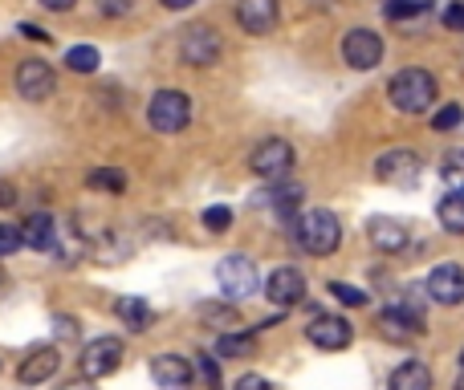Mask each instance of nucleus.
Returning a JSON list of instances; mask_svg holds the SVG:
<instances>
[{
    "instance_id": "28",
    "label": "nucleus",
    "mask_w": 464,
    "mask_h": 390,
    "mask_svg": "<svg viewBox=\"0 0 464 390\" xmlns=\"http://www.w3.org/2000/svg\"><path fill=\"white\" fill-rule=\"evenodd\" d=\"M460 122H464V110H460V106H444V110H436L432 127H436V130H457Z\"/></svg>"
},
{
    "instance_id": "24",
    "label": "nucleus",
    "mask_w": 464,
    "mask_h": 390,
    "mask_svg": "<svg viewBox=\"0 0 464 390\" xmlns=\"http://www.w3.org/2000/svg\"><path fill=\"white\" fill-rule=\"evenodd\" d=\"M65 65H70L73 73H94L98 65H102V53H98L94 45H73L70 53H65Z\"/></svg>"
},
{
    "instance_id": "19",
    "label": "nucleus",
    "mask_w": 464,
    "mask_h": 390,
    "mask_svg": "<svg viewBox=\"0 0 464 390\" xmlns=\"http://www.w3.org/2000/svg\"><path fill=\"white\" fill-rule=\"evenodd\" d=\"M53 240H57V228H53V220H49L45 212H37V215H29V220H24L21 244L37 248V252H49V248H53Z\"/></svg>"
},
{
    "instance_id": "41",
    "label": "nucleus",
    "mask_w": 464,
    "mask_h": 390,
    "mask_svg": "<svg viewBox=\"0 0 464 390\" xmlns=\"http://www.w3.org/2000/svg\"><path fill=\"white\" fill-rule=\"evenodd\" d=\"M457 390H464V366H460V378H457Z\"/></svg>"
},
{
    "instance_id": "3",
    "label": "nucleus",
    "mask_w": 464,
    "mask_h": 390,
    "mask_svg": "<svg viewBox=\"0 0 464 390\" xmlns=\"http://www.w3.org/2000/svg\"><path fill=\"white\" fill-rule=\"evenodd\" d=\"M147 122H151L160 135H179V130L192 122V98L184 90H160L147 106Z\"/></svg>"
},
{
    "instance_id": "27",
    "label": "nucleus",
    "mask_w": 464,
    "mask_h": 390,
    "mask_svg": "<svg viewBox=\"0 0 464 390\" xmlns=\"http://www.w3.org/2000/svg\"><path fill=\"white\" fill-rule=\"evenodd\" d=\"M330 293H334L343 305H354V309H359V305H367V293H362V289H354V285H343V281H334V285H330Z\"/></svg>"
},
{
    "instance_id": "2",
    "label": "nucleus",
    "mask_w": 464,
    "mask_h": 390,
    "mask_svg": "<svg viewBox=\"0 0 464 390\" xmlns=\"http://www.w3.org/2000/svg\"><path fill=\"white\" fill-rule=\"evenodd\" d=\"M387 98H392V106L400 114H424L436 102V78L424 70H403L392 78Z\"/></svg>"
},
{
    "instance_id": "32",
    "label": "nucleus",
    "mask_w": 464,
    "mask_h": 390,
    "mask_svg": "<svg viewBox=\"0 0 464 390\" xmlns=\"http://www.w3.org/2000/svg\"><path fill=\"white\" fill-rule=\"evenodd\" d=\"M135 8V0H98V13L102 16H127Z\"/></svg>"
},
{
    "instance_id": "20",
    "label": "nucleus",
    "mask_w": 464,
    "mask_h": 390,
    "mask_svg": "<svg viewBox=\"0 0 464 390\" xmlns=\"http://www.w3.org/2000/svg\"><path fill=\"white\" fill-rule=\"evenodd\" d=\"M387 390H432V370L424 362H403V366H395Z\"/></svg>"
},
{
    "instance_id": "12",
    "label": "nucleus",
    "mask_w": 464,
    "mask_h": 390,
    "mask_svg": "<svg viewBox=\"0 0 464 390\" xmlns=\"http://www.w3.org/2000/svg\"><path fill=\"white\" fill-rule=\"evenodd\" d=\"M179 57H184L188 65H196V70L212 65V62L220 57V37H217V29H204V24L188 29L184 41H179Z\"/></svg>"
},
{
    "instance_id": "23",
    "label": "nucleus",
    "mask_w": 464,
    "mask_h": 390,
    "mask_svg": "<svg viewBox=\"0 0 464 390\" xmlns=\"http://www.w3.org/2000/svg\"><path fill=\"white\" fill-rule=\"evenodd\" d=\"M440 179L449 184V192H464V147L440 159Z\"/></svg>"
},
{
    "instance_id": "11",
    "label": "nucleus",
    "mask_w": 464,
    "mask_h": 390,
    "mask_svg": "<svg viewBox=\"0 0 464 390\" xmlns=\"http://www.w3.org/2000/svg\"><path fill=\"white\" fill-rule=\"evenodd\" d=\"M53 86H57V78H53V70H49V62H21L16 65V94L21 98H29V102H45L49 94H53Z\"/></svg>"
},
{
    "instance_id": "17",
    "label": "nucleus",
    "mask_w": 464,
    "mask_h": 390,
    "mask_svg": "<svg viewBox=\"0 0 464 390\" xmlns=\"http://www.w3.org/2000/svg\"><path fill=\"white\" fill-rule=\"evenodd\" d=\"M151 378L163 390H184L192 383V362L179 358V354H160V358L151 362Z\"/></svg>"
},
{
    "instance_id": "18",
    "label": "nucleus",
    "mask_w": 464,
    "mask_h": 390,
    "mask_svg": "<svg viewBox=\"0 0 464 390\" xmlns=\"http://www.w3.org/2000/svg\"><path fill=\"white\" fill-rule=\"evenodd\" d=\"M367 236L379 252H403V248H408V228H403L400 220H392V215H375V220L367 224Z\"/></svg>"
},
{
    "instance_id": "15",
    "label": "nucleus",
    "mask_w": 464,
    "mask_h": 390,
    "mask_svg": "<svg viewBox=\"0 0 464 390\" xmlns=\"http://www.w3.org/2000/svg\"><path fill=\"white\" fill-rule=\"evenodd\" d=\"M237 21L245 33L265 37L277 24V0H237Z\"/></svg>"
},
{
    "instance_id": "36",
    "label": "nucleus",
    "mask_w": 464,
    "mask_h": 390,
    "mask_svg": "<svg viewBox=\"0 0 464 390\" xmlns=\"http://www.w3.org/2000/svg\"><path fill=\"white\" fill-rule=\"evenodd\" d=\"M73 5H78V0H41V8H49V13H70Z\"/></svg>"
},
{
    "instance_id": "31",
    "label": "nucleus",
    "mask_w": 464,
    "mask_h": 390,
    "mask_svg": "<svg viewBox=\"0 0 464 390\" xmlns=\"http://www.w3.org/2000/svg\"><path fill=\"white\" fill-rule=\"evenodd\" d=\"M416 13H424L420 0H392V5H387V16H392V21H403V16H416Z\"/></svg>"
},
{
    "instance_id": "21",
    "label": "nucleus",
    "mask_w": 464,
    "mask_h": 390,
    "mask_svg": "<svg viewBox=\"0 0 464 390\" xmlns=\"http://www.w3.org/2000/svg\"><path fill=\"white\" fill-rule=\"evenodd\" d=\"M114 313H119V318L127 321L135 334H143V329L155 321V309L143 301V297H119V301H114Z\"/></svg>"
},
{
    "instance_id": "30",
    "label": "nucleus",
    "mask_w": 464,
    "mask_h": 390,
    "mask_svg": "<svg viewBox=\"0 0 464 390\" xmlns=\"http://www.w3.org/2000/svg\"><path fill=\"white\" fill-rule=\"evenodd\" d=\"M16 248H21V228L16 224H0V256L16 252Z\"/></svg>"
},
{
    "instance_id": "22",
    "label": "nucleus",
    "mask_w": 464,
    "mask_h": 390,
    "mask_svg": "<svg viewBox=\"0 0 464 390\" xmlns=\"http://www.w3.org/2000/svg\"><path fill=\"white\" fill-rule=\"evenodd\" d=\"M436 215H440L444 232H452V236H464V192H449L440 199V207H436Z\"/></svg>"
},
{
    "instance_id": "25",
    "label": "nucleus",
    "mask_w": 464,
    "mask_h": 390,
    "mask_svg": "<svg viewBox=\"0 0 464 390\" xmlns=\"http://www.w3.org/2000/svg\"><path fill=\"white\" fill-rule=\"evenodd\" d=\"M253 350H256V342L248 334H225L217 342V354L220 358H253Z\"/></svg>"
},
{
    "instance_id": "34",
    "label": "nucleus",
    "mask_w": 464,
    "mask_h": 390,
    "mask_svg": "<svg viewBox=\"0 0 464 390\" xmlns=\"http://www.w3.org/2000/svg\"><path fill=\"white\" fill-rule=\"evenodd\" d=\"M444 24H452V29H464V5L444 8Z\"/></svg>"
},
{
    "instance_id": "29",
    "label": "nucleus",
    "mask_w": 464,
    "mask_h": 390,
    "mask_svg": "<svg viewBox=\"0 0 464 390\" xmlns=\"http://www.w3.org/2000/svg\"><path fill=\"white\" fill-rule=\"evenodd\" d=\"M228 224H232V212L228 207H208V212H204V228L208 232H228Z\"/></svg>"
},
{
    "instance_id": "43",
    "label": "nucleus",
    "mask_w": 464,
    "mask_h": 390,
    "mask_svg": "<svg viewBox=\"0 0 464 390\" xmlns=\"http://www.w3.org/2000/svg\"><path fill=\"white\" fill-rule=\"evenodd\" d=\"M460 366H464V354H460Z\"/></svg>"
},
{
    "instance_id": "37",
    "label": "nucleus",
    "mask_w": 464,
    "mask_h": 390,
    "mask_svg": "<svg viewBox=\"0 0 464 390\" xmlns=\"http://www.w3.org/2000/svg\"><path fill=\"white\" fill-rule=\"evenodd\" d=\"M16 204V187L13 184H0V207H13Z\"/></svg>"
},
{
    "instance_id": "16",
    "label": "nucleus",
    "mask_w": 464,
    "mask_h": 390,
    "mask_svg": "<svg viewBox=\"0 0 464 390\" xmlns=\"http://www.w3.org/2000/svg\"><path fill=\"white\" fill-rule=\"evenodd\" d=\"M57 366H62V354H57L53 346H37V350L21 362L16 378H21L24 386H41V383H49V378L57 375Z\"/></svg>"
},
{
    "instance_id": "35",
    "label": "nucleus",
    "mask_w": 464,
    "mask_h": 390,
    "mask_svg": "<svg viewBox=\"0 0 464 390\" xmlns=\"http://www.w3.org/2000/svg\"><path fill=\"white\" fill-rule=\"evenodd\" d=\"M200 366H204V378H208V383L217 386V383H220V370H217V362H212L208 354H204V358H200Z\"/></svg>"
},
{
    "instance_id": "14",
    "label": "nucleus",
    "mask_w": 464,
    "mask_h": 390,
    "mask_svg": "<svg viewBox=\"0 0 464 390\" xmlns=\"http://www.w3.org/2000/svg\"><path fill=\"white\" fill-rule=\"evenodd\" d=\"M265 297H269L277 309H289V305H297L305 297V277L297 269L269 272V281H265Z\"/></svg>"
},
{
    "instance_id": "39",
    "label": "nucleus",
    "mask_w": 464,
    "mask_h": 390,
    "mask_svg": "<svg viewBox=\"0 0 464 390\" xmlns=\"http://www.w3.org/2000/svg\"><path fill=\"white\" fill-rule=\"evenodd\" d=\"M160 5H163V8H171V13H179V8H192L196 0H160Z\"/></svg>"
},
{
    "instance_id": "10",
    "label": "nucleus",
    "mask_w": 464,
    "mask_h": 390,
    "mask_svg": "<svg viewBox=\"0 0 464 390\" xmlns=\"http://www.w3.org/2000/svg\"><path fill=\"white\" fill-rule=\"evenodd\" d=\"M379 329H383V338H392V342H408V338L424 334V313L408 301L392 305V309L379 313Z\"/></svg>"
},
{
    "instance_id": "42",
    "label": "nucleus",
    "mask_w": 464,
    "mask_h": 390,
    "mask_svg": "<svg viewBox=\"0 0 464 390\" xmlns=\"http://www.w3.org/2000/svg\"><path fill=\"white\" fill-rule=\"evenodd\" d=\"M0 285H5V269H0Z\"/></svg>"
},
{
    "instance_id": "1",
    "label": "nucleus",
    "mask_w": 464,
    "mask_h": 390,
    "mask_svg": "<svg viewBox=\"0 0 464 390\" xmlns=\"http://www.w3.org/2000/svg\"><path fill=\"white\" fill-rule=\"evenodd\" d=\"M297 248L310 256H330L338 244H343V224H338L334 212H326V207H314V212H302L297 215Z\"/></svg>"
},
{
    "instance_id": "33",
    "label": "nucleus",
    "mask_w": 464,
    "mask_h": 390,
    "mask_svg": "<svg viewBox=\"0 0 464 390\" xmlns=\"http://www.w3.org/2000/svg\"><path fill=\"white\" fill-rule=\"evenodd\" d=\"M232 390H273L269 383H265V378L261 375H245V378H240V383L237 386H232Z\"/></svg>"
},
{
    "instance_id": "7",
    "label": "nucleus",
    "mask_w": 464,
    "mask_h": 390,
    "mask_svg": "<svg viewBox=\"0 0 464 390\" xmlns=\"http://www.w3.org/2000/svg\"><path fill=\"white\" fill-rule=\"evenodd\" d=\"M78 366H82V375H86L90 383H94V378L114 375V370L122 366V342L119 338H94V342L82 350Z\"/></svg>"
},
{
    "instance_id": "5",
    "label": "nucleus",
    "mask_w": 464,
    "mask_h": 390,
    "mask_svg": "<svg viewBox=\"0 0 464 390\" xmlns=\"http://www.w3.org/2000/svg\"><path fill=\"white\" fill-rule=\"evenodd\" d=\"M217 281H220V289H225L232 301H245V297L256 293V285H261V272H256V264L248 261V256L232 252V256H225V261H220Z\"/></svg>"
},
{
    "instance_id": "13",
    "label": "nucleus",
    "mask_w": 464,
    "mask_h": 390,
    "mask_svg": "<svg viewBox=\"0 0 464 390\" xmlns=\"http://www.w3.org/2000/svg\"><path fill=\"white\" fill-rule=\"evenodd\" d=\"M428 297L436 305H460L464 301V269L460 264H436L428 272Z\"/></svg>"
},
{
    "instance_id": "6",
    "label": "nucleus",
    "mask_w": 464,
    "mask_h": 390,
    "mask_svg": "<svg viewBox=\"0 0 464 390\" xmlns=\"http://www.w3.org/2000/svg\"><path fill=\"white\" fill-rule=\"evenodd\" d=\"M420 176H424V163H420L416 151H387L375 159V179L392 187H416Z\"/></svg>"
},
{
    "instance_id": "40",
    "label": "nucleus",
    "mask_w": 464,
    "mask_h": 390,
    "mask_svg": "<svg viewBox=\"0 0 464 390\" xmlns=\"http://www.w3.org/2000/svg\"><path fill=\"white\" fill-rule=\"evenodd\" d=\"M62 390H94V386H90V378H86V383H70V386H62Z\"/></svg>"
},
{
    "instance_id": "8",
    "label": "nucleus",
    "mask_w": 464,
    "mask_h": 390,
    "mask_svg": "<svg viewBox=\"0 0 464 390\" xmlns=\"http://www.w3.org/2000/svg\"><path fill=\"white\" fill-rule=\"evenodd\" d=\"M305 338H310L318 350H346L354 342V326L338 313H314V321L305 326Z\"/></svg>"
},
{
    "instance_id": "9",
    "label": "nucleus",
    "mask_w": 464,
    "mask_h": 390,
    "mask_svg": "<svg viewBox=\"0 0 464 390\" xmlns=\"http://www.w3.org/2000/svg\"><path fill=\"white\" fill-rule=\"evenodd\" d=\"M343 57L351 70H375L383 62V37L375 29H351L343 41Z\"/></svg>"
},
{
    "instance_id": "4",
    "label": "nucleus",
    "mask_w": 464,
    "mask_h": 390,
    "mask_svg": "<svg viewBox=\"0 0 464 390\" xmlns=\"http://www.w3.org/2000/svg\"><path fill=\"white\" fill-rule=\"evenodd\" d=\"M248 167H253V176L269 179V184H281V179L294 171V147H289L285 138H265V143L248 155Z\"/></svg>"
},
{
    "instance_id": "26",
    "label": "nucleus",
    "mask_w": 464,
    "mask_h": 390,
    "mask_svg": "<svg viewBox=\"0 0 464 390\" xmlns=\"http://www.w3.org/2000/svg\"><path fill=\"white\" fill-rule=\"evenodd\" d=\"M86 184H90V187H102V192H111V195H122V192H127V176H122V171H114V167L90 171Z\"/></svg>"
},
{
    "instance_id": "38",
    "label": "nucleus",
    "mask_w": 464,
    "mask_h": 390,
    "mask_svg": "<svg viewBox=\"0 0 464 390\" xmlns=\"http://www.w3.org/2000/svg\"><path fill=\"white\" fill-rule=\"evenodd\" d=\"M21 33H24V37H33V41H49V33L37 29V24H21Z\"/></svg>"
}]
</instances>
